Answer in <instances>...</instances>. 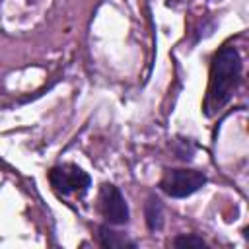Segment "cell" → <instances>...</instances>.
I'll return each mask as SVG.
<instances>
[{"mask_svg": "<svg viewBox=\"0 0 249 249\" xmlns=\"http://www.w3.org/2000/svg\"><path fill=\"white\" fill-rule=\"evenodd\" d=\"M241 82V56L235 47L224 45L218 49L210 62L208 91L204 99V115H216L233 97Z\"/></svg>", "mask_w": 249, "mask_h": 249, "instance_id": "cell-1", "label": "cell"}, {"mask_svg": "<svg viewBox=\"0 0 249 249\" xmlns=\"http://www.w3.org/2000/svg\"><path fill=\"white\" fill-rule=\"evenodd\" d=\"M206 175L198 169H165L160 189L171 198H187L206 185Z\"/></svg>", "mask_w": 249, "mask_h": 249, "instance_id": "cell-2", "label": "cell"}, {"mask_svg": "<svg viewBox=\"0 0 249 249\" xmlns=\"http://www.w3.org/2000/svg\"><path fill=\"white\" fill-rule=\"evenodd\" d=\"M49 183L60 195H86L91 185V177L76 163H60L49 171Z\"/></svg>", "mask_w": 249, "mask_h": 249, "instance_id": "cell-3", "label": "cell"}, {"mask_svg": "<svg viewBox=\"0 0 249 249\" xmlns=\"http://www.w3.org/2000/svg\"><path fill=\"white\" fill-rule=\"evenodd\" d=\"M97 208L109 226H124L130 220L128 204L113 183H103L97 193Z\"/></svg>", "mask_w": 249, "mask_h": 249, "instance_id": "cell-4", "label": "cell"}, {"mask_svg": "<svg viewBox=\"0 0 249 249\" xmlns=\"http://www.w3.org/2000/svg\"><path fill=\"white\" fill-rule=\"evenodd\" d=\"M97 241L101 247L105 249H136V241L128 239L124 233L115 231L109 226H99V233H97Z\"/></svg>", "mask_w": 249, "mask_h": 249, "instance_id": "cell-5", "label": "cell"}, {"mask_svg": "<svg viewBox=\"0 0 249 249\" xmlns=\"http://www.w3.org/2000/svg\"><path fill=\"white\" fill-rule=\"evenodd\" d=\"M144 216H146V226L150 231H158L163 226V206L158 196H148L144 204Z\"/></svg>", "mask_w": 249, "mask_h": 249, "instance_id": "cell-6", "label": "cell"}, {"mask_svg": "<svg viewBox=\"0 0 249 249\" xmlns=\"http://www.w3.org/2000/svg\"><path fill=\"white\" fill-rule=\"evenodd\" d=\"M173 247H195V249H202V247H208V245L198 235H187V233H183V235H177L173 239Z\"/></svg>", "mask_w": 249, "mask_h": 249, "instance_id": "cell-7", "label": "cell"}]
</instances>
